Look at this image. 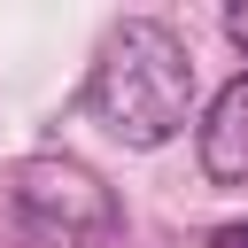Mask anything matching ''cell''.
Here are the masks:
<instances>
[{
    "instance_id": "3957f363",
    "label": "cell",
    "mask_w": 248,
    "mask_h": 248,
    "mask_svg": "<svg viewBox=\"0 0 248 248\" xmlns=\"http://www.w3.org/2000/svg\"><path fill=\"white\" fill-rule=\"evenodd\" d=\"M202 170L217 186H248V70L209 101L202 116Z\"/></svg>"
},
{
    "instance_id": "7a4b0ae2",
    "label": "cell",
    "mask_w": 248,
    "mask_h": 248,
    "mask_svg": "<svg viewBox=\"0 0 248 248\" xmlns=\"http://www.w3.org/2000/svg\"><path fill=\"white\" fill-rule=\"evenodd\" d=\"M8 194H16V217H23L31 232L62 240V248H70V240H101V232L116 225L108 186H101L85 163H70V155H31V163H16Z\"/></svg>"
},
{
    "instance_id": "5b68a950",
    "label": "cell",
    "mask_w": 248,
    "mask_h": 248,
    "mask_svg": "<svg viewBox=\"0 0 248 248\" xmlns=\"http://www.w3.org/2000/svg\"><path fill=\"white\" fill-rule=\"evenodd\" d=\"M209 248H248V225H225V232H217Z\"/></svg>"
},
{
    "instance_id": "6da1fadb",
    "label": "cell",
    "mask_w": 248,
    "mask_h": 248,
    "mask_svg": "<svg viewBox=\"0 0 248 248\" xmlns=\"http://www.w3.org/2000/svg\"><path fill=\"white\" fill-rule=\"evenodd\" d=\"M85 108H93V124L108 140L163 147L186 124V108H194V62H186L178 31L147 23V16L124 23V31H108V46H101V62L85 78Z\"/></svg>"
},
{
    "instance_id": "277c9868",
    "label": "cell",
    "mask_w": 248,
    "mask_h": 248,
    "mask_svg": "<svg viewBox=\"0 0 248 248\" xmlns=\"http://www.w3.org/2000/svg\"><path fill=\"white\" fill-rule=\"evenodd\" d=\"M225 31H232V39L248 46V0H240V8H225Z\"/></svg>"
}]
</instances>
